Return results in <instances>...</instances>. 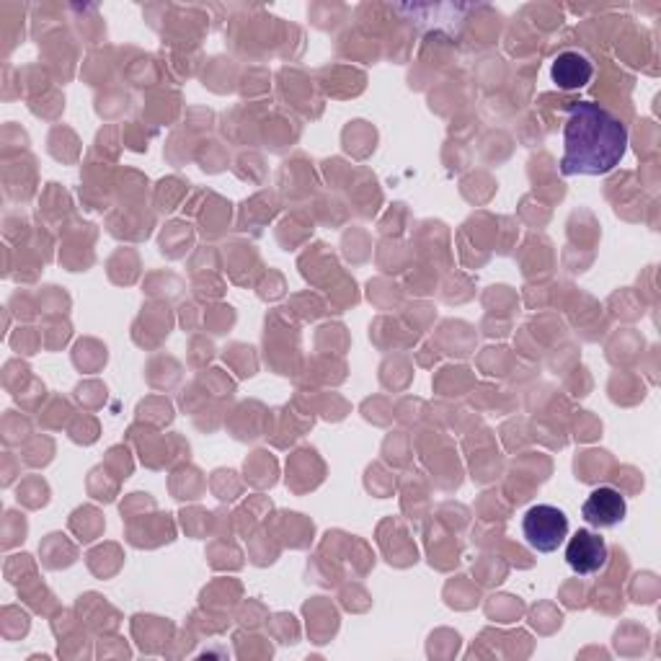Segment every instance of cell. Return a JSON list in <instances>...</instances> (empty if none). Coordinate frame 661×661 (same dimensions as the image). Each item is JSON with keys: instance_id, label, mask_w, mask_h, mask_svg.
Returning a JSON list of instances; mask_svg holds the SVG:
<instances>
[{"instance_id": "cell-1", "label": "cell", "mask_w": 661, "mask_h": 661, "mask_svg": "<svg viewBox=\"0 0 661 661\" xmlns=\"http://www.w3.org/2000/svg\"><path fill=\"white\" fill-rule=\"evenodd\" d=\"M628 150V130L599 104L582 101L563 124V176H605L620 165Z\"/></svg>"}, {"instance_id": "cell-2", "label": "cell", "mask_w": 661, "mask_h": 661, "mask_svg": "<svg viewBox=\"0 0 661 661\" xmlns=\"http://www.w3.org/2000/svg\"><path fill=\"white\" fill-rule=\"evenodd\" d=\"M522 535L528 545L538 553L559 551L563 540L568 538V517L559 507L538 505L530 507L522 520Z\"/></svg>"}, {"instance_id": "cell-3", "label": "cell", "mask_w": 661, "mask_h": 661, "mask_svg": "<svg viewBox=\"0 0 661 661\" xmlns=\"http://www.w3.org/2000/svg\"><path fill=\"white\" fill-rule=\"evenodd\" d=\"M626 512H628L626 496H622L618 488H613V486L595 488L582 507V517L587 520V524H592V528H597V530L615 528V524H620L622 520H626Z\"/></svg>"}, {"instance_id": "cell-4", "label": "cell", "mask_w": 661, "mask_h": 661, "mask_svg": "<svg viewBox=\"0 0 661 661\" xmlns=\"http://www.w3.org/2000/svg\"><path fill=\"white\" fill-rule=\"evenodd\" d=\"M566 563L578 576H592L605 568L607 543L592 530H578L566 545Z\"/></svg>"}, {"instance_id": "cell-5", "label": "cell", "mask_w": 661, "mask_h": 661, "mask_svg": "<svg viewBox=\"0 0 661 661\" xmlns=\"http://www.w3.org/2000/svg\"><path fill=\"white\" fill-rule=\"evenodd\" d=\"M553 83L563 91H578V88H584L592 80V75H595V65H592V59L587 55H582V52H561L559 57L553 59L551 67Z\"/></svg>"}]
</instances>
